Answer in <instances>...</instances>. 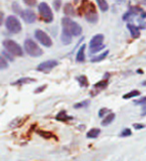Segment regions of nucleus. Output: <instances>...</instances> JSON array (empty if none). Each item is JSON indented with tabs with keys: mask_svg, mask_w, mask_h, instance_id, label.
I'll list each match as a JSON object with an SVG mask.
<instances>
[{
	"mask_svg": "<svg viewBox=\"0 0 146 161\" xmlns=\"http://www.w3.org/2000/svg\"><path fill=\"white\" fill-rule=\"evenodd\" d=\"M77 80L79 82L80 86H82V87H87L88 86V80L85 75H80V77L77 78Z\"/></svg>",
	"mask_w": 146,
	"mask_h": 161,
	"instance_id": "23",
	"label": "nucleus"
},
{
	"mask_svg": "<svg viewBox=\"0 0 146 161\" xmlns=\"http://www.w3.org/2000/svg\"><path fill=\"white\" fill-rule=\"evenodd\" d=\"M56 120L59 121V122H67L69 120H72V117L68 116L65 111H60V112L56 115Z\"/></svg>",
	"mask_w": 146,
	"mask_h": 161,
	"instance_id": "13",
	"label": "nucleus"
},
{
	"mask_svg": "<svg viewBox=\"0 0 146 161\" xmlns=\"http://www.w3.org/2000/svg\"><path fill=\"white\" fill-rule=\"evenodd\" d=\"M127 28L129 29V31H130V34H131V36L133 38H137L139 37V35H140V32H139V29L137 26H135L134 24H127Z\"/></svg>",
	"mask_w": 146,
	"mask_h": 161,
	"instance_id": "14",
	"label": "nucleus"
},
{
	"mask_svg": "<svg viewBox=\"0 0 146 161\" xmlns=\"http://www.w3.org/2000/svg\"><path fill=\"white\" fill-rule=\"evenodd\" d=\"M7 63H6V60H5L3 58L0 57V69H6L7 68Z\"/></svg>",
	"mask_w": 146,
	"mask_h": 161,
	"instance_id": "27",
	"label": "nucleus"
},
{
	"mask_svg": "<svg viewBox=\"0 0 146 161\" xmlns=\"http://www.w3.org/2000/svg\"><path fill=\"white\" fill-rule=\"evenodd\" d=\"M89 105V101L86 100V101H83V102H80V103H77L74 105V108L75 109H80V108H83V107H86V106Z\"/></svg>",
	"mask_w": 146,
	"mask_h": 161,
	"instance_id": "24",
	"label": "nucleus"
},
{
	"mask_svg": "<svg viewBox=\"0 0 146 161\" xmlns=\"http://www.w3.org/2000/svg\"><path fill=\"white\" fill-rule=\"evenodd\" d=\"M53 6H54L55 10H59L60 6H61V0H54Z\"/></svg>",
	"mask_w": 146,
	"mask_h": 161,
	"instance_id": "31",
	"label": "nucleus"
},
{
	"mask_svg": "<svg viewBox=\"0 0 146 161\" xmlns=\"http://www.w3.org/2000/svg\"><path fill=\"white\" fill-rule=\"evenodd\" d=\"M140 95V92L139 91H136V90H133L131 92H129L127 94H125L123 96V99L127 100V99H131V98H134V97H137V96Z\"/></svg>",
	"mask_w": 146,
	"mask_h": 161,
	"instance_id": "20",
	"label": "nucleus"
},
{
	"mask_svg": "<svg viewBox=\"0 0 146 161\" xmlns=\"http://www.w3.org/2000/svg\"><path fill=\"white\" fill-rule=\"evenodd\" d=\"M144 1H146V0H144Z\"/></svg>",
	"mask_w": 146,
	"mask_h": 161,
	"instance_id": "40",
	"label": "nucleus"
},
{
	"mask_svg": "<svg viewBox=\"0 0 146 161\" xmlns=\"http://www.w3.org/2000/svg\"><path fill=\"white\" fill-rule=\"evenodd\" d=\"M103 39H104V36L102 34L95 35V36L92 37L91 42H90V47H100V45H102L103 44Z\"/></svg>",
	"mask_w": 146,
	"mask_h": 161,
	"instance_id": "10",
	"label": "nucleus"
},
{
	"mask_svg": "<svg viewBox=\"0 0 146 161\" xmlns=\"http://www.w3.org/2000/svg\"><path fill=\"white\" fill-rule=\"evenodd\" d=\"M74 2H75V3H78V2H79V0H74Z\"/></svg>",
	"mask_w": 146,
	"mask_h": 161,
	"instance_id": "39",
	"label": "nucleus"
},
{
	"mask_svg": "<svg viewBox=\"0 0 146 161\" xmlns=\"http://www.w3.org/2000/svg\"><path fill=\"white\" fill-rule=\"evenodd\" d=\"M132 133H131V130L130 129H128V128H126V129H124L123 131H122V133L120 134V136L121 137H127V136H130Z\"/></svg>",
	"mask_w": 146,
	"mask_h": 161,
	"instance_id": "28",
	"label": "nucleus"
},
{
	"mask_svg": "<svg viewBox=\"0 0 146 161\" xmlns=\"http://www.w3.org/2000/svg\"><path fill=\"white\" fill-rule=\"evenodd\" d=\"M107 113H109V109H107V108H102L101 110H99L98 115H99V117H103V116L105 114H107Z\"/></svg>",
	"mask_w": 146,
	"mask_h": 161,
	"instance_id": "30",
	"label": "nucleus"
},
{
	"mask_svg": "<svg viewBox=\"0 0 146 161\" xmlns=\"http://www.w3.org/2000/svg\"><path fill=\"white\" fill-rule=\"evenodd\" d=\"M100 134V130L97 128H92L90 131H88L87 133V138H96L97 136Z\"/></svg>",
	"mask_w": 146,
	"mask_h": 161,
	"instance_id": "19",
	"label": "nucleus"
},
{
	"mask_svg": "<svg viewBox=\"0 0 146 161\" xmlns=\"http://www.w3.org/2000/svg\"><path fill=\"white\" fill-rule=\"evenodd\" d=\"M46 87H47L46 85H43V86H41V87H39V88H37L36 90H35V92H34V93H36V94L41 93V92H43V91H44L45 89H46Z\"/></svg>",
	"mask_w": 146,
	"mask_h": 161,
	"instance_id": "34",
	"label": "nucleus"
},
{
	"mask_svg": "<svg viewBox=\"0 0 146 161\" xmlns=\"http://www.w3.org/2000/svg\"><path fill=\"white\" fill-rule=\"evenodd\" d=\"M37 133H38L40 136H42V137L45 138V139H51V138H55V139H56V138H57L54 134H52L51 132H47V131L38 130V131H37Z\"/></svg>",
	"mask_w": 146,
	"mask_h": 161,
	"instance_id": "16",
	"label": "nucleus"
},
{
	"mask_svg": "<svg viewBox=\"0 0 146 161\" xmlns=\"http://www.w3.org/2000/svg\"><path fill=\"white\" fill-rule=\"evenodd\" d=\"M97 3H98V6L100 8V10L101 11H107V9H108V4L106 2V0H96Z\"/></svg>",
	"mask_w": 146,
	"mask_h": 161,
	"instance_id": "21",
	"label": "nucleus"
},
{
	"mask_svg": "<svg viewBox=\"0 0 146 161\" xmlns=\"http://www.w3.org/2000/svg\"><path fill=\"white\" fill-rule=\"evenodd\" d=\"M114 118H115V114H113V113H109V114L107 115V117L105 118V119L103 120V122L101 123L102 126H107V125H109L111 122H113Z\"/></svg>",
	"mask_w": 146,
	"mask_h": 161,
	"instance_id": "18",
	"label": "nucleus"
},
{
	"mask_svg": "<svg viewBox=\"0 0 146 161\" xmlns=\"http://www.w3.org/2000/svg\"><path fill=\"white\" fill-rule=\"evenodd\" d=\"M3 17H4V14L2 12H0V25H1L3 22Z\"/></svg>",
	"mask_w": 146,
	"mask_h": 161,
	"instance_id": "36",
	"label": "nucleus"
},
{
	"mask_svg": "<svg viewBox=\"0 0 146 161\" xmlns=\"http://www.w3.org/2000/svg\"><path fill=\"white\" fill-rule=\"evenodd\" d=\"M6 28L12 33H18L21 31V24L16 17L10 15L6 19Z\"/></svg>",
	"mask_w": 146,
	"mask_h": 161,
	"instance_id": "6",
	"label": "nucleus"
},
{
	"mask_svg": "<svg viewBox=\"0 0 146 161\" xmlns=\"http://www.w3.org/2000/svg\"><path fill=\"white\" fill-rule=\"evenodd\" d=\"M24 48L26 53L31 57H40L42 54V49L40 48L37 43H35L32 39H26L24 42Z\"/></svg>",
	"mask_w": 146,
	"mask_h": 161,
	"instance_id": "3",
	"label": "nucleus"
},
{
	"mask_svg": "<svg viewBox=\"0 0 146 161\" xmlns=\"http://www.w3.org/2000/svg\"><path fill=\"white\" fill-rule=\"evenodd\" d=\"M107 84H108L107 80H101V82L95 84L94 85V88H99V90L100 89H104L105 87H107Z\"/></svg>",
	"mask_w": 146,
	"mask_h": 161,
	"instance_id": "25",
	"label": "nucleus"
},
{
	"mask_svg": "<svg viewBox=\"0 0 146 161\" xmlns=\"http://www.w3.org/2000/svg\"><path fill=\"white\" fill-rule=\"evenodd\" d=\"M35 37L38 40V42L43 44L44 47H51L52 45V42H51V38L48 36L47 33H45L43 30H40V29H37L36 31H35Z\"/></svg>",
	"mask_w": 146,
	"mask_h": 161,
	"instance_id": "7",
	"label": "nucleus"
},
{
	"mask_svg": "<svg viewBox=\"0 0 146 161\" xmlns=\"http://www.w3.org/2000/svg\"><path fill=\"white\" fill-rule=\"evenodd\" d=\"M134 128L135 129H142V128H144V125H141V124H134Z\"/></svg>",
	"mask_w": 146,
	"mask_h": 161,
	"instance_id": "35",
	"label": "nucleus"
},
{
	"mask_svg": "<svg viewBox=\"0 0 146 161\" xmlns=\"http://www.w3.org/2000/svg\"><path fill=\"white\" fill-rule=\"evenodd\" d=\"M63 12L65 15H67V16H74L75 9L73 7V5L70 4V3H66L63 7Z\"/></svg>",
	"mask_w": 146,
	"mask_h": 161,
	"instance_id": "12",
	"label": "nucleus"
},
{
	"mask_svg": "<svg viewBox=\"0 0 146 161\" xmlns=\"http://www.w3.org/2000/svg\"><path fill=\"white\" fill-rule=\"evenodd\" d=\"M108 50H107V52H105V53H103L101 55H99V57H94L93 58H91V62L92 63H97V62H101V60H103L105 58H106L107 57V55H108Z\"/></svg>",
	"mask_w": 146,
	"mask_h": 161,
	"instance_id": "22",
	"label": "nucleus"
},
{
	"mask_svg": "<svg viewBox=\"0 0 146 161\" xmlns=\"http://www.w3.org/2000/svg\"><path fill=\"white\" fill-rule=\"evenodd\" d=\"M3 45H4V47L6 48L7 52L12 53L13 55H17V57H22L23 55V50H22L21 47H20L18 43L13 42V40H11V39L4 40Z\"/></svg>",
	"mask_w": 146,
	"mask_h": 161,
	"instance_id": "4",
	"label": "nucleus"
},
{
	"mask_svg": "<svg viewBox=\"0 0 146 161\" xmlns=\"http://www.w3.org/2000/svg\"><path fill=\"white\" fill-rule=\"evenodd\" d=\"M23 1H24L25 4H27L28 6H30V7H32V6H34L35 4H36V0H23Z\"/></svg>",
	"mask_w": 146,
	"mask_h": 161,
	"instance_id": "32",
	"label": "nucleus"
},
{
	"mask_svg": "<svg viewBox=\"0 0 146 161\" xmlns=\"http://www.w3.org/2000/svg\"><path fill=\"white\" fill-rule=\"evenodd\" d=\"M142 86H145V87H146V80H144V82H142Z\"/></svg>",
	"mask_w": 146,
	"mask_h": 161,
	"instance_id": "38",
	"label": "nucleus"
},
{
	"mask_svg": "<svg viewBox=\"0 0 146 161\" xmlns=\"http://www.w3.org/2000/svg\"><path fill=\"white\" fill-rule=\"evenodd\" d=\"M134 103L136 104V105H145V104H146V97H143L142 99L135 101Z\"/></svg>",
	"mask_w": 146,
	"mask_h": 161,
	"instance_id": "33",
	"label": "nucleus"
},
{
	"mask_svg": "<svg viewBox=\"0 0 146 161\" xmlns=\"http://www.w3.org/2000/svg\"><path fill=\"white\" fill-rule=\"evenodd\" d=\"M104 48V45H100V47H90V53H95L99 52V50H101Z\"/></svg>",
	"mask_w": 146,
	"mask_h": 161,
	"instance_id": "26",
	"label": "nucleus"
},
{
	"mask_svg": "<svg viewBox=\"0 0 146 161\" xmlns=\"http://www.w3.org/2000/svg\"><path fill=\"white\" fill-rule=\"evenodd\" d=\"M35 82L34 79H31V78H22L18 80H16L15 83H13L12 85L15 86V85H22V84H28V83H33Z\"/></svg>",
	"mask_w": 146,
	"mask_h": 161,
	"instance_id": "17",
	"label": "nucleus"
},
{
	"mask_svg": "<svg viewBox=\"0 0 146 161\" xmlns=\"http://www.w3.org/2000/svg\"><path fill=\"white\" fill-rule=\"evenodd\" d=\"M141 17H142V18H146V12H143V13L141 14Z\"/></svg>",
	"mask_w": 146,
	"mask_h": 161,
	"instance_id": "37",
	"label": "nucleus"
},
{
	"mask_svg": "<svg viewBox=\"0 0 146 161\" xmlns=\"http://www.w3.org/2000/svg\"><path fill=\"white\" fill-rule=\"evenodd\" d=\"M61 40L64 44H69L72 40V34L68 32L66 29L63 28L62 33H61Z\"/></svg>",
	"mask_w": 146,
	"mask_h": 161,
	"instance_id": "11",
	"label": "nucleus"
},
{
	"mask_svg": "<svg viewBox=\"0 0 146 161\" xmlns=\"http://www.w3.org/2000/svg\"><path fill=\"white\" fill-rule=\"evenodd\" d=\"M12 7H13V11L14 12H16V13H21V10H20V9H21V8H20V6H19V5L16 3V2H14L13 4H12Z\"/></svg>",
	"mask_w": 146,
	"mask_h": 161,
	"instance_id": "29",
	"label": "nucleus"
},
{
	"mask_svg": "<svg viewBox=\"0 0 146 161\" xmlns=\"http://www.w3.org/2000/svg\"><path fill=\"white\" fill-rule=\"evenodd\" d=\"M83 9L85 18L90 23H96L98 20V15L96 12L95 6L92 3H88V0H83L82 6L80 7V11Z\"/></svg>",
	"mask_w": 146,
	"mask_h": 161,
	"instance_id": "1",
	"label": "nucleus"
},
{
	"mask_svg": "<svg viewBox=\"0 0 146 161\" xmlns=\"http://www.w3.org/2000/svg\"><path fill=\"white\" fill-rule=\"evenodd\" d=\"M38 9H39L40 15H41L42 19L45 22L50 23L53 21V13L51 11V8L49 7V5L47 3H45V2L40 3Z\"/></svg>",
	"mask_w": 146,
	"mask_h": 161,
	"instance_id": "5",
	"label": "nucleus"
},
{
	"mask_svg": "<svg viewBox=\"0 0 146 161\" xmlns=\"http://www.w3.org/2000/svg\"><path fill=\"white\" fill-rule=\"evenodd\" d=\"M21 17L23 18V20L27 23H33L35 20H36V14L34 13V11H32L31 9H26L24 11H21L20 13Z\"/></svg>",
	"mask_w": 146,
	"mask_h": 161,
	"instance_id": "9",
	"label": "nucleus"
},
{
	"mask_svg": "<svg viewBox=\"0 0 146 161\" xmlns=\"http://www.w3.org/2000/svg\"><path fill=\"white\" fill-rule=\"evenodd\" d=\"M85 58V44L81 45L77 53V55H76V60L77 62H83Z\"/></svg>",
	"mask_w": 146,
	"mask_h": 161,
	"instance_id": "15",
	"label": "nucleus"
},
{
	"mask_svg": "<svg viewBox=\"0 0 146 161\" xmlns=\"http://www.w3.org/2000/svg\"><path fill=\"white\" fill-rule=\"evenodd\" d=\"M58 64V63L56 60H47V62L41 63L38 67H37V70H40V72H49L52 69H54L56 65Z\"/></svg>",
	"mask_w": 146,
	"mask_h": 161,
	"instance_id": "8",
	"label": "nucleus"
},
{
	"mask_svg": "<svg viewBox=\"0 0 146 161\" xmlns=\"http://www.w3.org/2000/svg\"><path fill=\"white\" fill-rule=\"evenodd\" d=\"M62 26L64 29H66L68 32H70L72 35H75V36H78L82 32L81 26L68 17H65L62 19Z\"/></svg>",
	"mask_w": 146,
	"mask_h": 161,
	"instance_id": "2",
	"label": "nucleus"
}]
</instances>
